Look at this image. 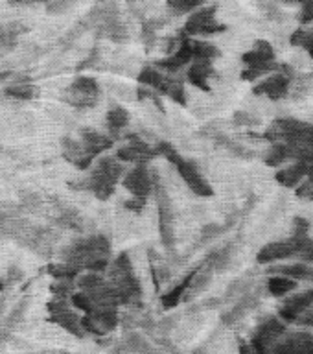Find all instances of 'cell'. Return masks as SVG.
<instances>
[{"instance_id":"6da1fadb","label":"cell","mask_w":313,"mask_h":354,"mask_svg":"<svg viewBox=\"0 0 313 354\" xmlns=\"http://www.w3.org/2000/svg\"><path fill=\"white\" fill-rule=\"evenodd\" d=\"M111 242L104 234H88V236L76 238L61 251V262L76 266L79 270H87V273H104L109 268Z\"/></svg>"},{"instance_id":"7a4b0ae2","label":"cell","mask_w":313,"mask_h":354,"mask_svg":"<svg viewBox=\"0 0 313 354\" xmlns=\"http://www.w3.org/2000/svg\"><path fill=\"white\" fill-rule=\"evenodd\" d=\"M124 166L116 157H99L87 176L82 177L79 181L70 183V188L82 190V192L93 194L99 201L109 199L116 190V185L124 177Z\"/></svg>"},{"instance_id":"3957f363","label":"cell","mask_w":313,"mask_h":354,"mask_svg":"<svg viewBox=\"0 0 313 354\" xmlns=\"http://www.w3.org/2000/svg\"><path fill=\"white\" fill-rule=\"evenodd\" d=\"M107 282L120 293L122 306L140 308L142 306V284L138 281L133 262L127 253H120L107 268Z\"/></svg>"},{"instance_id":"277c9868","label":"cell","mask_w":313,"mask_h":354,"mask_svg":"<svg viewBox=\"0 0 313 354\" xmlns=\"http://www.w3.org/2000/svg\"><path fill=\"white\" fill-rule=\"evenodd\" d=\"M155 149H157V153L170 160L171 165H173V168L177 170V174L182 177V181L187 183V187L190 188L196 196L209 198V196L214 194V190L210 187V183L207 181L203 177V174L199 171L198 165H196L193 160L182 157V155L177 151L176 146H171L170 142H159L155 146Z\"/></svg>"},{"instance_id":"5b68a950","label":"cell","mask_w":313,"mask_h":354,"mask_svg":"<svg viewBox=\"0 0 313 354\" xmlns=\"http://www.w3.org/2000/svg\"><path fill=\"white\" fill-rule=\"evenodd\" d=\"M93 17V32L98 39H107L113 43H126L129 39L126 24L122 22L118 6L109 2V4L94 6L88 11Z\"/></svg>"},{"instance_id":"8992f818","label":"cell","mask_w":313,"mask_h":354,"mask_svg":"<svg viewBox=\"0 0 313 354\" xmlns=\"http://www.w3.org/2000/svg\"><path fill=\"white\" fill-rule=\"evenodd\" d=\"M242 61L247 65V68L242 72V77L247 82H254L264 74H271V72H281L282 66H284L275 61V50L267 41H258L253 50L243 54Z\"/></svg>"},{"instance_id":"52a82bcc","label":"cell","mask_w":313,"mask_h":354,"mask_svg":"<svg viewBox=\"0 0 313 354\" xmlns=\"http://www.w3.org/2000/svg\"><path fill=\"white\" fill-rule=\"evenodd\" d=\"M153 198L157 201V212H159L160 242L166 249L171 251L176 245V209L171 203L170 194L160 183V177H157V181H155Z\"/></svg>"},{"instance_id":"ba28073f","label":"cell","mask_w":313,"mask_h":354,"mask_svg":"<svg viewBox=\"0 0 313 354\" xmlns=\"http://www.w3.org/2000/svg\"><path fill=\"white\" fill-rule=\"evenodd\" d=\"M61 98L74 109H93V107L98 105L99 98H102V88H99V83L96 77L77 76L66 87Z\"/></svg>"},{"instance_id":"9c48e42d","label":"cell","mask_w":313,"mask_h":354,"mask_svg":"<svg viewBox=\"0 0 313 354\" xmlns=\"http://www.w3.org/2000/svg\"><path fill=\"white\" fill-rule=\"evenodd\" d=\"M46 310H48V317L46 319L50 323L61 326L63 330H66L72 336L79 337V339L85 337V332L82 328V317L77 315L76 310L72 308L70 301L52 297L48 304H46Z\"/></svg>"},{"instance_id":"30bf717a","label":"cell","mask_w":313,"mask_h":354,"mask_svg":"<svg viewBox=\"0 0 313 354\" xmlns=\"http://www.w3.org/2000/svg\"><path fill=\"white\" fill-rule=\"evenodd\" d=\"M159 177V171L149 168V165H135V168L124 174L122 185L127 192H131L135 199H144L148 201L149 196H153L155 181Z\"/></svg>"},{"instance_id":"8fae6325","label":"cell","mask_w":313,"mask_h":354,"mask_svg":"<svg viewBox=\"0 0 313 354\" xmlns=\"http://www.w3.org/2000/svg\"><path fill=\"white\" fill-rule=\"evenodd\" d=\"M308 238V234L306 236H295L293 234L287 240H278V242L267 243V245L260 249L258 254H256V260H258V264H271V262H276V260L298 259Z\"/></svg>"},{"instance_id":"7c38bea8","label":"cell","mask_w":313,"mask_h":354,"mask_svg":"<svg viewBox=\"0 0 313 354\" xmlns=\"http://www.w3.org/2000/svg\"><path fill=\"white\" fill-rule=\"evenodd\" d=\"M216 6H201L199 10L190 13V17L184 22L182 33L188 39L196 37V35H212V33L225 32V24H220L216 21Z\"/></svg>"},{"instance_id":"4fadbf2b","label":"cell","mask_w":313,"mask_h":354,"mask_svg":"<svg viewBox=\"0 0 313 354\" xmlns=\"http://www.w3.org/2000/svg\"><path fill=\"white\" fill-rule=\"evenodd\" d=\"M118 325H120L118 308H94L91 314H85L82 317V328L85 336L91 334L94 337H105Z\"/></svg>"},{"instance_id":"5bb4252c","label":"cell","mask_w":313,"mask_h":354,"mask_svg":"<svg viewBox=\"0 0 313 354\" xmlns=\"http://www.w3.org/2000/svg\"><path fill=\"white\" fill-rule=\"evenodd\" d=\"M258 354H313V334L286 330L269 348Z\"/></svg>"},{"instance_id":"9a60e30c","label":"cell","mask_w":313,"mask_h":354,"mask_svg":"<svg viewBox=\"0 0 313 354\" xmlns=\"http://www.w3.org/2000/svg\"><path fill=\"white\" fill-rule=\"evenodd\" d=\"M157 157H159V153H157L155 146H151L137 135L129 138V142L120 146L116 151V159L120 162H133V165H149Z\"/></svg>"},{"instance_id":"2e32d148","label":"cell","mask_w":313,"mask_h":354,"mask_svg":"<svg viewBox=\"0 0 313 354\" xmlns=\"http://www.w3.org/2000/svg\"><path fill=\"white\" fill-rule=\"evenodd\" d=\"M286 332V323L281 321L278 317H267L262 321L256 328H254L253 336H251V347H253L254 354L262 353L265 348H269L273 343L278 339Z\"/></svg>"},{"instance_id":"e0dca14e","label":"cell","mask_w":313,"mask_h":354,"mask_svg":"<svg viewBox=\"0 0 313 354\" xmlns=\"http://www.w3.org/2000/svg\"><path fill=\"white\" fill-rule=\"evenodd\" d=\"M77 142L82 144V148L85 149V153L94 160L98 159L104 151L113 148L115 140H113L107 133L98 131V129H94V127H83V129H79Z\"/></svg>"},{"instance_id":"ac0fdd59","label":"cell","mask_w":313,"mask_h":354,"mask_svg":"<svg viewBox=\"0 0 313 354\" xmlns=\"http://www.w3.org/2000/svg\"><path fill=\"white\" fill-rule=\"evenodd\" d=\"M193 61V50H192V39H182V43L177 46L173 54H170L166 59L157 61L155 68L166 72V74H179L181 68L190 65Z\"/></svg>"},{"instance_id":"d6986e66","label":"cell","mask_w":313,"mask_h":354,"mask_svg":"<svg viewBox=\"0 0 313 354\" xmlns=\"http://www.w3.org/2000/svg\"><path fill=\"white\" fill-rule=\"evenodd\" d=\"M290 68L286 65L282 66L281 72H275V74H271L264 80V82H260L256 87H254V94H265V96H269L271 100H281L284 98L290 91Z\"/></svg>"},{"instance_id":"ffe728a7","label":"cell","mask_w":313,"mask_h":354,"mask_svg":"<svg viewBox=\"0 0 313 354\" xmlns=\"http://www.w3.org/2000/svg\"><path fill=\"white\" fill-rule=\"evenodd\" d=\"M52 201H54V209H55V214L52 216V221H54L55 227L66 229V231L79 232V234L85 232V229H87V220L79 214V210L59 203L55 198H52Z\"/></svg>"},{"instance_id":"44dd1931","label":"cell","mask_w":313,"mask_h":354,"mask_svg":"<svg viewBox=\"0 0 313 354\" xmlns=\"http://www.w3.org/2000/svg\"><path fill=\"white\" fill-rule=\"evenodd\" d=\"M61 155L66 162H70L77 170H88L94 165V160L85 153V149L82 148V144L77 142V138H61Z\"/></svg>"},{"instance_id":"7402d4cb","label":"cell","mask_w":313,"mask_h":354,"mask_svg":"<svg viewBox=\"0 0 313 354\" xmlns=\"http://www.w3.org/2000/svg\"><path fill=\"white\" fill-rule=\"evenodd\" d=\"M313 306V290L298 293L293 297L286 299L281 308V321L284 323H295L301 314H304L306 310Z\"/></svg>"},{"instance_id":"603a6c76","label":"cell","mask_w":313,"mask_h":354,"mask_svg":"<svg viewBox=\"0 0 313 354\" xmlns=\"http://www.w3.org/2000/svg\"><path fill=\"white\" fill-rule=\"evenodd\" d=\"M13 82L4 88V96L11 100H21V102H30L39 96V87L33 85L32 80L24 74H15L11 77Z\"/></svg>"},{"instance_id":"cb8c5ba5","label":"cell","mask_w":313,"mask_h":354,"mask_svg":"<svg viewBox=\"0 0 313 354\" xmlns=\"http://www.w3.org/2000/svg\"><path fill=\"white\" fill-rule=\"evenodd\" d=\"M214 65L212 61H192L187 71V80L193 87L201 91H210V77L214 76Z\"/></svg>"},{"instance_id":"d4e9b609","label":"cell","mask_w":313,"mask_h":354,"mask_svg":"<svg viewBox=\"0 0 313 354\" xmlns=\"http://www.w3.org/2000/svg\"><path fill=\"white\" fill-rule=\"evenodd\" d=\"M129 120H131V115L126 107L122 105H113L107 115H105V127H107V135H109L113 140L120 138L122 131L129 126Z\"/></svg>"},{"instance_id":"484cf974","label":"cell","mask_w":313,"mask_h":354,"mask_svg":"<svg viewBox=\"0 0 313 354\" xmlns=\"http://www.w3.org/2000/svg\"><path fill=\"white\" fill-rule=\"evenodd\" d=\"M151 343L149 339L138 334V332H127L124 339L118 342V345L115 347L113 354H148L151 351Z\"/></svg>"},{"instance_id":"4316f807","label":"cell","mask_w":313,"mask_h":354,"mask_svg":"<svg viewBox=\"0 0 313 354\" xmlns=\"http://www.w3.org/2000/svg\"><path fill=\"white\" fill-rule=\"evenodd\" d=\"M157 93L160 96H168L170 100L177 102L179 105H187V91H184V80L179 74H166L164 82L159 87Z\"/></svg>"},{"instance_id":"83f0119b","label":"cell","mask_w":313,"mask_h":354,"mask_svg":"<svg viewBox=\"0 0 313 354\" xmlns=\"http://www.w3.org/2000/svg\"><path fill=\"white\" fill-rule=\"evenodd\" d=\"M256 303H258V297H256L254 293H243L242 299H240L229 312H225V314L221 315V323H223V325H234L236 321L242 319L243 315L249 314V312L256 306Z\"/></svg>"},{"instance_id":"f1b7e54d","label":"cell","mask_w":313,"mask_h":354,"mask_svg":"<svg viewBox=\"0 0 313 354\" xmlns=\"http://www.w3.org/2000/svg\"><path fill=\"white\" fill-rule=\"evenodd\" d=\"M28 32L26 24L22 22H0V50L6 52V50L15 48L17 41L21 35Z\"/></svg>"},{"instance_id":"f546056e","label":"cell","mask_w":313,"mask_h":354,"mask_svg":"<svg viewBox=\"0 0 313 354\" xmlns=\"http://www.w3.org/2000/svg\"><path fill=\"white\" fill-rule=\"evenodd\" d=\"M306 174H308V166L303 165V162H293L292 166H287L276 174V181L281 183L282 187L295 188L304 181Z\"/></svg>"},{"instance_id":"4dcf8cb0","label":"cell","mask_w":313,"mask_h":354,"mask_svg":"<svg viewBox=\"0 0 313 354\" xmlns=\"http://www.w3.org/2000/svg\"><path fill=\"white\" fill-rule=\"evenodd\" d=\"M28 304H30V299L28 297H22L21 301H17V304L11 308L10 314L6 315L4 323L0 326V337H8L11 332L15 330L17 325H19L22 321V317L26 315Z\"/></svg>"},{"instance_id":"1f68e13d","label":"cell","mask_w":313,"mask_h":354,"mask_svg":"<svg viewBox=\"0 0 313 354\" xmlns=\"http://www.w3.org/2000/svg\"><path fill=\"white\" fill-rule=\"evenodd\" d=\"M192 275L193 271H190L184 279H182L179 284H176V286L171 288L170 292H166L164 295H162V299H160V303H162V308L164 310H173L176 306H179V303H182V299H184V293H187L188 290V284H190V281H192Z\"/></svg>"},{"instance_id":"d6a6232c","label":"cell","mask_w":313,"mask_h":354,"mask_svg":"<svg viewBox=\"0 0 313 354\" xmlns=\"http://www.w3.org/2000/svg\"><path fill=\"white\" fill-rule=\"evenodd\" d=\"M48 275L54 281H76L77 277L82 275V270L76 266L65 264V262H57V264L48 266Z\"/></svg>"},{"instance_id":"836d02e7","label":"cell","mask_w":313,"mask_h":354,"mask_svg":"<svg viewBox=\"0 0 313 354\" xmlns=\"http://www.w3.org/2000/svg\"><path fill=\"white\" fill-rule=\"evenodd\" d=\"M164 82V72L159 71V68H155V66H144L140 74H138V83L142 85V87H148L151 91H159V87Z\"/></svg>"},{"instance_id":"e575fe53","label":"cell","mask_w":313,"mask_h":354,"mask_svg":"<svg viewBox=\"0 0 313 354\" xmlns=\"http://www.w3.org/2000/svg\"><path fill=\"white\" fill-rule=\"evenodd\" d=\"M193 61H214L220 57V50L212 43L201 41V39H192Z\"/></svg>"},{"instance_id":"d590c367","label":"cell","mask_w":313,"mask_h":354,"mask_svg":"<svg viewBox=\"0 0 313 354\" xmlns=\"http://www.w3.org/2000/svg\"><path fill=\"white\" fill-rule=\"evenodd\" d=\"M295 288H297V281L287 279V277L273 275L269 281H267V292H269L271 295H275V297H282V295L293 292Z\"/></svg>"},{"instance_id":"8d00e7d4","label":"cell","mask_w":313,"mask_h":354,"mask_svg":"<svg viewBox=\"0 0 313 354\" xmlns=\"http://www.w3.org/2000/svg\"><path fill=\"white\" fill-rule=\"evenodd\" d=\"M290 159H293L290 146L284 142H276L273 144V148H271L269 151H267V155H265V165L281 166L282 162H287Z\"/></svg>"},{"instance_id":"74e56055","label":"cell","mask_w":313,"mask_h":354,"mask_svg":"<svg viewBox=\"0 0 313 354\" xmlns=\"http://www.w3.org/2000/svg\"><path fill=\"white\" fill-rule=\"evenodd\" d=\"M19 205H21L22 212H41L43 209H46V199L37 192H22L21 199H19Z\"/></svg>"},{"instance_id":"f35d334b","label":"cell","mask_w":313,"mask_h":354,"mask_svg":"<svg viewBox=\"0 0 313 354\" xmlns=\"http://www.w3.org/2000/svg\"><path fill=\"white\" fill-rule=\"evenodd\" d=\"M164 24V19H148L142 22V43L146 50L153 48L155 41H157V30Z\"/></svg>"},{"instance_id":"ab89813d","label":"cell","mask_w":313,"mask_h":354,"mask_svg":"<svg viewBox=\"0 0 313 354\" xmlns=\"http://www.w3.org/2000/svg\"><path fill=\"white\" fill-rule=\"evenodd\" d=\"M107 279L104 275H99V273H83L76 279V288L79 292L83 293H88L96 290V288L104 286Z\"/></svg>"},{"instance_id":"60d3db41","label":"cell","mask_w":313,"mask_h":354,"mask_svg":"<svg viewBox=\"0 0 313 354\" xmlns=\"http://www.w3.org/2000/svg\"><path fill=\"white\" fill-rule=\"evenodd\" d=\"M22 279H24V271H22L21 266L11 264L10 268L6 270L4 275L0 277V293L8 292V290H11L13 286H17Z\"/></svg>"},{"instance_id":"b9f144b4","label":"cell","mask_w":313,"mask_h":354,"mask_svg":"<svg viewBox=\"0 0 313 354\" xmlns=\"http://www.w3.org/2000/svg\"><path fill=\"white\" fill-rule=\"evenodd\" d=\"M201 6H203V2H199V0H168L166 2V8L173 15H188V13L199 10Z\"/></svg>"},{"instance_id":"7bdbcfd3","label":"cell","mask_w":313,"mask_h":354,"mask_svg":"<svg viewBox=\"0 0 313 354\" xmlns=\"http://www.w3.org/2000/svg\"><path fill=\"white\" fill-rule=\"evenodd\" d=\"M214 140H216V144H218V146L229 149L231 153L238 155V157H243V159H251V157H253V155H254V153H251V151H247V149L243 148V146H240V144H238V142L231 140V138H229V137H225V135H221V133H218V135H216Z\"/></svg>"},{"instance_id":"ee69618b","label":"cell","mask_w":313,"mask_h":354,"mask_svg":"<svg viewBox=\"0 0 313 354\" xmlns=\"http://www.w3.org/2000/svg\"><path fill=\"white\" fill-rule=\"evenodd\" d=\"M76 281H54L50 284V293L57 299H66L72 297L76 293Z\"/></svg>"},{"instance_id":"f6af8a7d","label":"cell","mask_w":313,"mask_h":354,"mask_svg":"<svg viewBox=\"0 0 313 354\" xmlns=\"http://www.w3.org/2000/svg\"><path fill=\"white\" fill-rule=\"evenodd\" d=\"M232 225V221H229L227 225H218V223H209V225L203 227V231H201V238H199V243H207L210 240H214L221 234V232H225L229 227Z\"/></svg>"},{"instance_id":"bcb514c9","label":"cell","mask_w":313,"mask_h":354,"mask_svg":"<svg viewBox=\"0 0 313 354\" xmlns=\"http://www.w3.org/2000/svg\"><path fill=\"white\" fill-rule=\"evenodd\" d=\"M70 304H72V308L74 310H82L83 315L85 314H91L94 310V304L91 303V299L85 295V293L82 292H76L74 295L70 297Z\"/></svg>"},{"instance_id":"7dc6e473","label":"cell","mask_w":313,"mask_h":354,"mask_svg":"<svg viewBox=\"0 0 313 354\" xmlns=\"http://www.w3.org/2000/svg\"><path fill=\"white\" fill-rule=\"evenodd\" d=\"M151 275H153L155 288H157V290H160V284H164V282L170 281L171 271L166 264H153L151 266Z\"/></svg>"},{"instance_id":"c3c4849f","label":"cell","mask_w":313,"mask_h":354,"mask_svg":"<svg viewBox=\"0 0 313 354\" xmlns=\"http://www.w3.org/2000/svg\"><path fill=\"white\" fill-rule=\"evenodd\" d=\"M232 122H234L236 126H256V124H258V118H254L253 115H249L245 111H238Z\"/></svg>"},{"instance_id":"681fc988","label":"cell","mask_w":313,"mask_h":354,"mask_svg":"<svg viewBox=\"0 0 313 354\" xmlns=\"http://www.w3.org/2000/svg\"><path fill=\"white\" fill-rule=\"evenodd\" d=\"M99 61V46H94L93 52L85 57V61H82L79 65H77V71H85V68H91Z\"/></svg>"},{"instance_id":"f907efd6","label":"cell","mask_w":313,"mask_h":354,"mask_svg":"<svg viewBox=\"0 0 313 354\" xmlns=\"http://www.w3.org/2000/svg\"><path fill=\"white\" fill-rule=\"evenodd\" d=\"M72 2H63V0H55V2H48V4H46V11H48V13H52V15H59V13H63V11H66V10H70L72 8Z\"/></svg>"},{"instance_id":"816d5d0a","label":"cell","mask_w":313,"mask_h":354,"mask_svg":"<svg viewBox=\"0 0 313 354\" xmlns=\"http://www.w3.org/2000/svg\"><path fill=\"white\" fill-rule=\"evenodd\" d=\"M297 196L303 199H308V201H313V183L308 181V179L301 183L297 187Z\"/></svg>"},{"instance_id":"f5cc1de1","label":"cell","mask_w":313,"mask_h":354,"mask_svg":"<svg viewBox=\"0 0 313 354\" xmlns=\"http://www.w3.org/2000/svg\"><path fill=\"white\" fill-rule=\"evenodd\" d=\"M298 260H301V264H313V240L312 238H308V240H306V245H304L303 253H301Z\"/></svg>"},{"instance_id":"db71d44e","label":"cell","mask_w":313,"mask_h":354,"mask_svg":"<svg viewBox=\"0 0 313 354\" xmlns=\"http://www.w3.org/2000/svg\"><path fill=\"white\" fill-rule=\"evenodd\" d=\"M146 203H148V201H144V199L131 198V199H127L126 203H124V207H126L127 210L135 212V214H140V212L144 210V207H146Z\"/></svg>"},{"instance_id":"11a10c76","label":"cell","mask_w":313,"mask_h":354,"mask_svg":"<svg viewBox=\"0 0 313 354\" xmlns=\"http://www.w3.org/2000/svg\"><path fill=\"white\" fill-rule=\"evenodd\" d=\"M301 22L303 24H308V22L313 21V2H304L303 10H301Z\"/></svg>"},{"instance_id":"9f6ffc18","label":"cell","mask_w":313,"mask_h":354,"mask_svg":"<svg viewBox=\"0 0 313 354\" xmlns=\"http://www.w3.org/2000/svg\"><path fill=\"white\" fill-rule=\"evenodd\" d=\"M295 323H298V325L303 326H313V308H308L304 314L298 315Z\"/></svg>"},{"instance_id":"6f0895ef","label":"cell","mask_w":313,"mask_h":354,"mask_svg":"<svg viewBox=\"0 0 313 354\" xmlns=\"http://www.w3.org/2000/svg\"><path fill=\"white\" fill-rule=\"evenodd\" d=\"M301 46H304V48L308 50L310 55L313 57V30L312 32H304V39H303V44Z\"/></svg>"},{"instance_id":"680465c9","label":"cell","mask_w":313,"mask_h":354,"mask_svg":"<svg viewBox=\"0 0 313 354\" xmlns=\"http://www.w3.org/2000/svg\"><path fill=\"white\" fill-rule=\"evenodd\" d=\"M240 354H254L253 347H251V343L240 342Z\"/></svg>"},{"instance_id":"91938a15","label":"cell","mask_w":313,"mask_h":354,"mask_svg":"<svg viewBox=\"0 0 313 354\" xmlns=\"http://www.w3.org/2000/svg\"><path fill=\"white\" fill-rule=\"evenodd\" d=\"M13 76H15V72L2 71V72H0V83L8 82V80H11V77H13Z\"/></svg>"},{"instance_id":"94428289","label":"cell","mask_w":313,"mask_h":354,"mask_svg":"<svg viewBox=\"0 0 313 354\" xmlns=\"http://www.w3.org/2000/svg\"><path fill=\"white\" fill-rule=\"evenodd\" d=\"M35 354H70L66 353V351H57V348H52V351H39V353Z\"/></svg>"},{"instance_id":"6125c7cd","label":"cell","mask_w":313,"mask_h":354,"mask_svg":"<svg viewBox=\"0 0 313 354\" xmlns=\"http://www.w3.org/2000/svg\"><path fill=\"white\" fill-rule=\"evenodd\" d=\"M306 177H308V181L313 183V165L308 166V174H306Z\"/></svg>"},{"instance_id":"be15d7a7","label":"cell","mask_w":313,"mask_h":354,"mask_svg":"<svg viewBox=\"0 0 313 354\" xmlns=\"http://www.w3.org/2000/svg\"><path fill=\"white\" fill-rule=\"evenodd\" d=\"M0 153H2V146H0Z\"/></svg>"},{"instance_id":"e7e4bbea","label":"cell","mask_w":313,"mask_h":354,"mask_svg":"<svg viewBox=\"0 0 313 354\" xmlns=\"http://www.w3.org/2000/svg\"><path fill=\"white\" fill-rule=\"evenodd\" d=\"M312 308H313V306H312Z\"/></svg>"}]
</instances>
